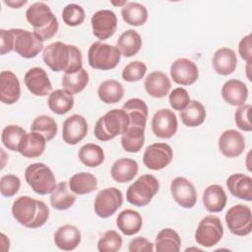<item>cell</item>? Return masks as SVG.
<instances>
[{
	"mask_svg": "<svg viewBox=\"0 0 252 252\" xmlns=\"http://www.w3.org/2000/svg\"><path fill=\"white\" fill-rule=\"evenodd\" d=\"M42 59L54 72L64 71L65 74H74L83 68L80 48L62 41H55L44 47Z\"/></svg>",
	"mask_w": 252,
	"mask_h": 252,
	"instance_id": "6da1fadb",
	"label": "cell"
},
{
	"mask_svg": "<svg viewBox=\"0 0 252 252\" xmlns=\"http://www.w3.org/2000/svg\"><path fill=\"white\" fill-rule=\"evenodd\" d=\"M12 215L24 226L37 228L47 221L49 209L42 201L32 199L30 196H21L13 203Z\"/></svg>",
	"mask_w": 252,
	"mask_h": 252,
	"instance_id": "7a4b0ae2",
	"label": "cell"
},
{
	"mask_svg": "<svg viewBox=\"0 0 252 252\" xmlns=\"http://www.w3.org/2000/svg\"><path fill=\"white\" fill-rule=\"evenodd\" d=\"M27 21L32 26L33 32L42 40L53 37L59 28L57 18L48 5L43 2L32 4L26 12Z\"/></svg>",
	"mask_w": 252,
	"mask_h": 252,
	"instance_id": "3957f363",
	"label": "cell"
},
{
	"mask_svg": "<svg viewBox=\"0 0 252 252\" xmlns=\"http://www.w3.org/2000/svg\"><path fill=\"white\" fill-rule=\"evenodd\" d=\"M128 126L129 118L127 113L122 108H114L98 118L94 132L97 140L105 142L125 133Z\"/></svg>",
	"mask_w": 252,
	"mask_h": 252,
	"instance_id": "277c9868",
	"label": "cell"
},
{
	"mask_svg": "<svg viewBox=\"0 0 252 252\" xmlns=\"http://www.w3.org/2000/svg\"><path fill=\"white\" fill-rule=\"evenodd\" d=\"M158 189V180L152 174H144L128 187L126 199L136 207H144L152 201Z\"/></svg>",
	"mask_w": 252,
	"mask_h": 252,
	"instance_id": "5b68a950",
	"label": "cell"
},
{
	"mask_svg": "<svg viewBox=\"0 0 252 252\" xmlns=\"http://www.w3.org/2000/svg\"><path fill=\"white\" fill-rule=\"evenodd\" d=\"M120 57L121 53L116 46L102 41H94L88 51L90 66L102 71L115 68L120 61Z\"/></svg>",
	"mask_w": 252,
	"mask_h": 252,
	"instance_id": "8992f818",
	"label": "cell"
},
{
	"mask_svg": "<svg viewBox=\"0 0 252 252\" xmlns=\"http://www.w3.org/2000/svg\"><path fill=\"white\" fill-rule=\"evenodd\" d=\"M25 178L29 186L39 195L51 193L57 185L52 170L42 162L30 164L25 170Z\"/></svg>",
	"mask_w": 252,
	"mask_h": 252,
	"instance_id": "52a82bcc",
	"label": "cell"
},
{
	"mask_svg": "<svg viewBox=\"0 0 252 252\" xmlns=\"http://www.w3.org/2000/svg\"><path fill=\"white\" fill-rule=\"evenodd\" d=\"M223 235V226L220 218L209 215L203 218L195 231L196 242L204 247H213L218 244Z\"/></svg>",
	"mask_w": 252,
	"mask_h": 252,
	"instance_id": "ba28073f",
	"label": "cell"
},
{
	"mask_svg": "<svg viewBox=\"0 0 252 252\" xmlns=\"http://www.w3.org/2000/svg\"><path fill=\"white\" fill-rule=\"evenodd\" d=\"M14 51L24 58H33L44 49L43 41L33 32L23 29H11Z\"/></svg>",
	"mask_w": 252,
	"mask_h": 252,
	"instance_id": "9c48e42d",
	"label": "cell"
},
{
	"mask_svg": "<svg viewBox=\"0 0 252 252\" xmlns=\"http://www.w3.org/2000/svg\"><path fill=\"white\" fill-rule=\"evenodd\" d=\"M225 222L231 233L238 236L248 235L252 230L251 210L248 206L238 204L225 214Z\"/></svg>",
	"mask_w": 252,
	"mask_h": 252,
	"instance_id": "30bf717a",
	"label": "cell"
},
{
	"mask_svg": "<svg viewBox=\"0 0 252 252\" xmlns=\"http://www.w3.org/2000/svg\"><path fill=\"white\" fill-rule=\"evenodd\" d=\"M123 194L115 187H108L100 190L94 199V213L102 219L112 216L122 205Z\"/></svg>",
	"mask_w": 252,
	"mask_h": 252,
	"instance_id": "8fae6325",
	"label": "cell"
},
{
	"mask_svg": "<svg viewBox=\"0 0 252 252\" xmlns=\"http://www.w3.org/2000/svg\"><path fill=\"white\" fill-rule=\"evenodd\" d=\"M173 152L165 143H154L148 146L143 155L145 166L151 170H159L166 167L172 160Z\"/></svg>",
	"mask_w": 252,
	"mask_h": 252,
	"instance_id": "7c38bea8",
	"label": "cell"
},
{
	"mask_svg": "<svg viewBox=\"0 0 252 252\" xmlns=\"http://www.w3.org/2000/svg\"><path fill=\"white\" fill-rule=\"evenodd\" d=\"M93 33L100 40L112 36L117 29V17L111 10L96 11L91 19Z\"/></svg>",
	"mask_w": 252,
	"mask_h": 252,
	"instance_id": "4fadbf2b",
	"label": "cell"
},
{
	"mask_svg": "<svg viewBox=\"0 0 252 252\" xmlns=\"http://www.w3.org/2000/svg\"><path fill=\"white\" fill-rule=\"evenodd\" d=\"M178 122L175 113L167 108L158 110L152 118L153 133L161 139H169L175 135Z\"/></svg>",
	"mask_w": 252,
	"mask_h": 252,
	"instance_id": "5bb4252c",
	"label": "cell"
},
{
	"mask_svg": "<svg viewBox=\"0 0 252 252\" xmlns=\"http://www.w3.org/2000/svg\"><path fill=\"white\" fill-rule=\"evenodd\" d=\"M170 192L174 201L183 208H193L197 202V192L194 185L185 177H175L170 183Z\"/></svg>",
	"mask_w": 252,
	"mask_h": 252,
	"instance_id": "9a60e30c",
	"label": "cell"
},
{
	"mask_svg": "<svg viewBox=\"0 0 252 252\" xmlns=\"http://www.w3.org/2000/svg\"><path fill=\"white\" fill-rule=\"evenodd\" d=\"M88 122L80 114H73L65 119L62 126V139L68 145H77L88 133Z\"/></svg>",
	"mask_w": 252,
	"mask_h": 252,
	"instance_id": "2e32d148",
	"label": "cell"
},
{
	"mask_svg": "<svg viewBox=\"0 0 252 252\" xmlns=\"http://www.w3.org/2000/svg\"><path fill=\"white\" fill-rule=\"evenodd\" d=\"M170 76L174 83L190 86L198 80L199 70L193 61L187 58H178L170 66Z\"/></svg>",
	"mask_w": 252,
	"mask_h": 252,
	"instance_id": "e0dca14e",
	"label": "cell"
},
{
	"mask_svg": "<svg viewBox=\"0 0 252 252\" xmlns=\"http://www.w3.org/2000/svg\"><path fill=\"white\" fill-rule=\"evenodd\" d=\"M24 82L28 90L37 96H45L52 90V85L46 72L40 67L29 69L25 74Z\"/></svg>",
	"mask_w": 252,
	"mask_h": 252,
	"instance_id": "ac0fdd59",
	"label": "cell"
},
{
	"mask_svg": "<svg viewBox=\"0 0 252 252\" xmlns=\"http://www.w3.org/2000/svg\"><path fill=\"white\" fill-rule=\"evenodd\" d=\"M219 149L226 158H236L245 149V139L242 134L234 129L225 130L219 138Z\"/></svg>",
	"mask_w": 252,
	"mask_h": 252,
	"instance_id": "d6986e66",
	"label": "cell"
},
{
	"mask_svg": "<svg viewBox=\"0 0 252 252\" xmlns=\"http://www.w3.org/2000/svg\"><path fill=\"white\" fill-rule=\"evenodd\" d=\"M21 95V86L18 77L12 71L0 73V100L4 104H14Z\"/></svg>",
	"mask_w": 252,
	"mask_h": 252,
	"instance_id": "ffe728a7",
	"label": "cell"
},
{
	"mask_svg": "<svg viewBox=\"0 0 252 252\" xmlns=\"http://www.w3.org/2000/svg\"><path fill=\"white\" fill-rule=\"evenodd\" d=\"M221 96L225 102L233 106L244 104L248 97L247 86L240 80L230 79L221 88Z\"/></svg>",
	"mask_w": 252,
	"mask_h": 252,
	"instance_id": "44dd1931",
	"label": "cell"
},
{
	"mask_svg": "<svg viewBox=\"0 0 252 252\" xmlns=\"http://www.w3.org/2000/svg\"><path fill=\"white\" fill-rule=\"evenodd\" d=\"M46 142L41 134L31 131L30 133H26L22 138L18 152L28 158H37L43 154Z\"/></svg>",
	"mask_w": 252,
	"mask_h": 252,
	"instance_id": "7402d4cb",
	"label": "cell"
},
{
	"mask_svg": "<svg viewBox=\"0 0 252 252\" xmlns=\"http://www.w3.org/2000/svg\"><path fill=\"white\" fill-rule=\"evenodd\" d=\"M54 244L61 250L72 251L81 243V231L72 224H65L55 231Z\"/></svg>",
	"mask_w": 252,
	"mask_h": 252,
	"instance_id": "603a6c76",
	"label": "cell"
},
{
	"mask_svg": "<svg viewBox=\"0 0 252 252\" xmlns=\"http://www.w3.org/2000/svg\"><path fill=\"white\" fill-rule=\"evenodd\" d=\"M122 109L128 115L129 126L146 128L149 110L143 99L137 97L130 98L122 105Z\"/></svg>",
	"mask_w": 252,
	"mask_h": 252,
	"instance_id": "cb8c5ba5",
	"label": "cell"
},
{
	"mask_svg": "<svg viewBox=\"0 0 252 252\" xmlns=\"http://www.w3.org/2000/svg\"><path fill=\"white\" fill-rule=\"evenodd\" d=\"M226 187L236 198L250 202L252 200V178L243 173H233L226 179Z\"/></svg>",
	"mask_w": 252,
	"mask_h": 252,
	"instance_id": "d4e9b609",
	"label": "cell"
},
{
	"mask_svg": "<svg viewBox=\"0 0 252 252\" xmlns=\"http://www.w3.org/2000/svg\"><path fill=\"white\" fill-rule=\"evenodd\" d=\"M144 87L151 96L160 98L168 94L171 88V83L164 73L154 71L146 77Z\"/></svg>",
	"mask_w": 252,
	"mask_h": 252,
	"instance_id": "484cf974",
	"label": "cell"
},
{
	"mask_svg": "<svg viewBox=\"0 0 252 252\" xmlns=\"http://www.w3.org/2000/svg\"><path fill=\"white\" fill-rule=\"evenodd\" d=\"M212 63L214 70L218 74L227 76L233 73L235 70L237 65V57L232 49L228 47H221L214 53Z\"/></svg>",
	"mask_w": 252,
	"mask_h": 252,
	"instance_id": "4316f807",
	"label": "cell"
},
{
	"mask_svg": "<svg viewBox=\"0 0 252 252\" xmlns=\"http://www.w3.org/2000/svg\"><path fill=\"white\" fill-rule=\"evenodd\" d=\"M202 201L208 212L219 213L224 209L227 197L220 185L212 184L204 190Z\"/></svg>",
	"mask_w": 252,
	"mask_h": 252,
	"instance_id": "83f0119b",
	"label": "cell"
},
{
	"mask_svg": "<svg viewBox=\"0 0 252 252\" xmlns=\"http://www.w3.org/2000/svg\"><path fill=\"white\" fill-rule=\"evenodd\" d=\"M139 170L138 162L135 159L123 158L117 159L111 166V176L118 183H126L134 179Z\"/></svg>",
	"mask_w": 252,
	"mask_h": 252,
	"instance_id": "f1b7e54d",
	"label": "cell"
},
{
	"mask_svg": "<svg viewBox=\"0 0 252 252\" xmlns=\"http://www.w3.org/2000/svg\"><path fill=\"white\" fill-rule=\"evenodd\" d=\"M116 224L123 234L134 235L141 230L143 225V219L139 212L126 209L118 214Z\"/></svg>",
	"mask_w": 252,
	"mask_h": 252,
	"instance_id": "f546056e",
	"label": "cell"
},
{
	"mask_svg": "<svg viewBox=\"0 0 252 252\" xmlns=\"http://www.w3.org/2000/svg\"><path fill=\"white\" fill-rule=\"evenodd\" d=\"M73 94L65 89H58L53 91L47 98L49 109L59 115L69 112L74 106Z\"/></svg>",
	"mask_w": 252,
	"mask_h": 252,
	"instance_id": "4dcf8cb0",
	"label": "cell"
},
{
	"mask_svg": "<svg viewBox=\"0 0 252 252\" xmlns=\"http://www.w3.org/2000/svg\"><path fill=\"white\" fill-rule=\"evenodd\" d=\"M116 47L124 57L136 55L142 47V37L134 30H127L117 39Z\"/></svg>",
	"mask_w": 252,
	"mask_h": 252,
	"instance_id": "1f68e13d",
	"label": "cell"
},
{
	"mask_svg": "<svg viewBox=\"0 0 252 252\" xmlns=\"http://www.w3.org/2000/svg\"><path fill=\"white\" fill-rule=\"evenodd\" d=\"M76 198L75 193L68 188L67 182L63 181L58 183L51 192L50 204L54 209L63 211L71 208L76 202Z\"/></svg>",
	"mask_w": 252,
	"mask_h": 252,
	"instance_id": "d6a6232c",
	"label": "cell"
},
{
	"mask_svg": "<svg viewBox=\"0 0 252 252\" xmlns=\"http://www.w3.org/2000/svg\"><path fill=\"white\" fill-rule=\"evenodd\" d=\"M69 188L76 195L89 194L97 188V179L90 172H79L70 177Z\"/></svg>",
	"mask_w": 252,
	"mask_h": 252,
	"instance_id": "836d02e7",
	"label": "cell"
},
{
	"mask_svg": "<svg viewBox=\"0 0 252 252\" xmlns=\"http://www.w3.org/2000/svg\"><path fill=\"white\" fill-rule=\"evenodd\" d=\"M181 122L188 127H197L206 119L205 106L198 100H190L188 105L180 111Z\"/></svg>",
	"mask_w": 252,
	"mask_h": 252,
	"instance_id": "e575fe53",
	"label": "cell"
},
{
	"mask_svg": "<svg viewBox=\"0 0 252 252\" xmlns=\"http://www.w3.org/2000/svg\"><path fill=\"white\" fill-rule=\"evenodd\" d=\"M99 99L107 104L117 103L124 95V88L116 80H106L99 84L97 88Z\"/></svg>",
	"mask_w": 252,
	"mask_h": 252,
	"instance_id": "d590c367",
	"label": "cell"
},
{
	"mask_svg": "<svg viewBox=\"0 0 252 252\" xmlns=\"http://www.w3.org/2000/svg\"><path fill=\"white\" fill-rule=\"evenodd\" d=\"M155 245L158 252H178L181 246V239L174 229L167 227L158 233Z\"/></svg>",
	"mask_w": 252,
	"mask_h": 252,
	"instance_id": "8d00e7d4",
	"label": "cell"
},
{
	"mask_svg": "<svg viewBox=\"0 0 252 252\" xmlns=\"http://www.w3.org/2000/svg\"><path fill=\"white\" fill-rule=\"evenodd\" d=\"M123 21L134 27L143 26L148 20L147 8L138 2H129L121 9Z\"/></svg>",
	"mask_w": 252,
	"mask_h": 252,
	"instance_id": "74e56055",
	"label": "cell"
},
{
	"mask_svg": "<svg viewBox=\"0 0 252 252\" xmlns=\"http://www.w3.org/2000/svg\"><path fill=\"white\" fill-rule=\"evenodd\" d=\"M145 143V128L129 126L121 135L122 148L128 153H138Z\"/></svg>",
	"mask_w": 252,
	"mask_h": 252,
	"instance_id": "f35d334b",
	"label": "cell"
},
{
	"mask_svg": "<svg viewBox=\"0 0 252 252\" xmlns=\"http://www.w3.org/2000/svg\"><path fill=\"white\" fill-rule=\"evenodd\" d=\"M81 162L88 167H96L104 160V153L100 146L89 143L81 147L78 153Z\"/></svg>",
	"mask_w": 252,
	"mask_h": 252,
	"instance_id": "ab89813d",
	"label": "cell"
},
{
	"mask_svg": "<svg viewBox=\"0 0 252 252\" xmlns=\"http://www.w3.org/2000/svg\"><path fill=\"white\" fill-rule=\"evenodd\" d=\"M89 83V73L82 68L74 74H64L62 77V87L71 94L81 93Z\"/></svg>",
	"mask_w": 252,
	"mask_h": 252,
	"instance_id": "60d3db41",
	"label": "cell"
},
{
	"mask_svg": "<svg viewBox=\"0 0 252 252\" xmlns=\"http://www.w3.org/2000/svg\"><path fill=\"white\" fill-rule=\"evenodd\" d=\"M57 123L48 115H39L35 117L31 125V131L41 134L48 142L52 140L57 134Z\"/></svg>",
	"mask_w": 252,
	"mask_h": 252,
	"instance_id": "b9f144b4",
	"label": "cell"
},
{
	"mask_svg": "<svg viewBox=\"0 0 252 252\" xmlns=\"http://www.w3.org/2000/svg\"><path fill=\"white\" fill-rule=\"evenodd\" d=\"M26 133V130L21 126L11 124L3 129L1 134V141L8 150L18 152L20 142Z\"/></svg>",
	"mask_w": 252,
	"mask_h": 252,
	"instance_id": "7bdbcfd3",
	"label": "cell"
},
{
	"mask_svg": "<svg viewBox=\"0 0 252 252\" xmlns=\"http://www.w3.org/2000/svg\"><path fill=\"white\" fill-rule=\"evenodd\" d=\"M122 237L115 230H107L97 241L99 252H116L122 247Z\"/></svg>",
	"mask_w": 252,
	"mask_h": 252,
	"instance_id": "ee69618b",
	"label": "cell"
},
{
	"mask_svg": "<svg viewBox=\"0 0 252 252\" xmlns=\"http://www.w3.org/2000/svg\"><path fill=\"white\" fill-rule=\"evenodd\" d=\"M86 18L85 10L82 6L72 3L68 4L63 8L62 19L63 22L69 27L80 26Z\"/></svg>",
	"mask_w": 252,
	"mask_h": 252,
	"instance_id": "f6af8a7d",
	"label": "cell"
},
{
	"mask_svg": "<svg viewBox=\"0 0 252 252\" xmlns=\"http://www.w3.org/2000/svg\"><path fill=\"white\" fill-rule=\"evenodd\" d=\"M147 72L144 62L136 60L128 63L122 70V78L126 82H138L142 80Z\"/></svg>",
	"mask_w": 252,
	"mask_h": 252,
	"instance_id": "bcb514c9",
	"label": "cell"
},
{
	"mask_svg": "<svg viewBox=\"0 0 252 252\" xmlns=\"http://www.w3.org/2000/svg\"><path fill=\"white\" fill-rule=\"evenodd\" d=\"M21 187V180L17 175L6 174L0 179V192L4 197H13Z\"/></svg>",
	"mask_w": 252,
	"mask_h": 252,
	"instance_id": "7dc6e473",
	"label": "cell"
},
{
	"mask_svg": "<svg viewBox=\"0 0 252 252\" xmlns=\"http://www.w3.org/2000/svg\"><path fill=\"white\" fill-rule=\"evenodd\" d=\"M168 99H169L170 106L174 110H179V111L183 110L190 102V96L188 92L181 87L171 91L168 95Z\"/></svg>",
	"mask_w": 252,
	"mask_h": 252,
	"instance_id": "c3c4849f",
	"label": "cell"
},
{
	"mask_svg": "<svg viewBox=\"0 0 252 252\" xmlns=\"http://www.w3.org/2000/svg\"><path fill=\"white\" fill-rule=\"evenodd\" d=\"M252 106L251 104H242L234 112V120L236 126L245 132H250L252 130V125L249 119V113Z\"/></svg>",
	"mask_w": 252,
	"mask_h": 252,
	"instance_id": "681fc988",
	"label": "cell"
},
{
	"mask_svg": "<svg viewBox=\"0 0 252 252\" xmlns=\"http://www.w3.org/2000/svg\"><path fill=\"white\" fill-rule=\"evenodd\" d=\"M128 250L130 252H153L154 243L142 236L135 237L129 242Z\"/></svg>",
	"mask_w": 252,
	"mask_h": 252,
	"instance_id": "f907efd6",
	"label": "cell"
},
{
	"mask_svg": "<svg viewBox=\"0 0 252 252\" xmlns=\"http://www.w3.org/2000/svg\"><path fill=\"white\" fill-rule=\"evenodd\" d=\"M14 50V39L12 30H0V53L4 55Z\"/></svg>",
	"mask_w": 252,
	"mask_h": 252,
	"instance_id": "816d5d0a",
	"label": "cell"
},
{
	"mask_svg": "<svg viewBox=\"0 0 252 252\" xmlns=\"http://www.w3.org/2000/svg\"><path fill=\"white\" fill-rule=\"evenodd\" d=\"M238 52L240 57L246 62H251L252 52H251V36L250 34L242 37L238 44Z\"/></svg>",
	"mask_w": 252,
	"mask_h": 252,
	"instance_id": "f5cc1de1",
	"label": "cell"
},
{
	"mask_svg": "<svg viewBox=\"0 0 252 252\" xmlns=\"http://www.w3.org/2000/svg\"><path fill=\"white\" fill-rule=\"evenodd\" d=\"M4 3H5L6 5L12 7V8L18 9V8H20L21 6L27 4V0H24V1H16V2H15V1H4Z\"/></svg>",
	"mask_w": 252,
	"mask_h": 252,
	"instance_id": "db71d44e",
	"label": "cell"
},
{
	"mask_svg": "<svg viewBox=\"0 0 252 252\" xmlns=\"http://www.w3.org/2000/svg\"><path fill=\"white\" fill-rule=\"evenodd\" d=\"M111 4L115 5V6H122V5H126L127 4V1H122V2H114V1H111Z\"/></svg>",
	"mask_w": 252,
	"mask_h": 252,
	"instance_id": "11a10c76",
	"label": "cell"
}]
</instances>
